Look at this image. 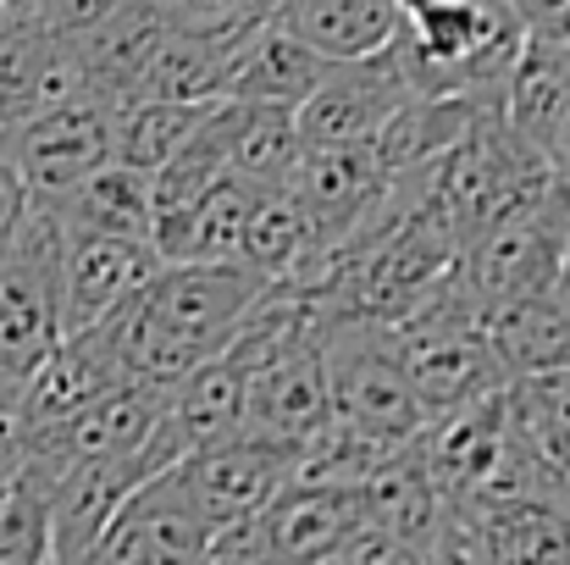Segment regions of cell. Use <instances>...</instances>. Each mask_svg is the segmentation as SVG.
Listing matches in <instances>:
<instances>
[{
    "label": "cell",
    "instance_id": "cell-1",
    "mask_svg": "<svg viewBox=\"0 0 570 565\" xmlns=\"http://www.w3.org/2000/svg\"><path fill=\"white\" fill-rule=\"evenodd\" d=\"M316 339H322L333 427H344L350 438L372 444L382 455L421 444L426 410H421L410 377L399 367L393 333L366 328V322H316Z\"/></svg>",
    "mask_w": 570,
    "mask_h": 565
},
{
    "label": "cell",
    "instance_id": "cell-2",
    "mask_svg": "<svg viewBox=\"0 0 570 565\" xmlns=\"http://www.w3.org/2000/svg\"><path fill=\"white\" fill-rule=\"evenodd\" d=\"M61 344V222L28 205V222L0 250V393L17 405Z\"/></svg>",
    "mask_w": 570,
    "mask_h": 565
},
{
    "label": "cell",
    "instance_id": "cell-3",
    "mask_svg": "<svg viewBox=\"0 0 570 565\" xmlns=\"http://www.w3.org/2000/svg\"><path fill=\"white\" fill-rule=\"evenodd\" d=\"M460 277L476 294V305H504V300H538V294H566L570 277V188L554 178L549 194L532 205L510 211L471 244H460Z\"/></svg>",
    "mask_w": 570,
    "mask_h": 565
},
{
    "label": "cell",
    "instance_id": "cell-4",
    "mask_svg": "<svg viewBox=\"0 0 570 565\" xmlns=\"http://www.w3.org/2000/svg\"><path fill=\"white\" fill-rule=\"evenodd\" d=\"M0 156L17 167L28 205H56L111 162V106L83 95L45 117H28L0 134Z\"/></svg>",
    "mask_w": 570,
    "mask_h": 565
},
{
    "label": "cell",
    "instance_id": "cell-5",
    "mask_svg": "<svg viewBox=\"0 0 570 565\" xmlns=\"http://www.w3.org/2000/svg\"><path fill=\"white\" fill-rule=\"evenodd\" d=\"M167 483L178 488V499L194 510V522L205 533H216L227 522H244V516L266 510L288 488V449L233 432V438H222L210 449L184 455L167 471Z\"/></svg>",
    "mask_w": 570,
    "mask_h": 565
},
{
    "label": "cell",
    "instance_id": "cell-6",
    "mask_svg": "<svg viewBox=\"0 0 570 565\" xmlns=\"http://www.w3.org/2000/svg\"><path fill=\"white\" fill-rule=\"evenodd\" d=\"M410 100V84L393 61V45L366 61H338L294 111L299 145H372L377 128Z\"/></svg>",
    "mask_w": 570,
    "mask_h": 565
},
{
    "label": "cell",
    "instance_id": "cell-7",
    "mask_svg": "<svg viewBox=\"0 0 570 565\" xmlns=\"http://www.w3.org/2000/svg\"><path fill=\"white\" fill-rule=\"evenodd\" d=\"M83 95L89 72L78 61V45L39 28L28 11H11L0 28V134Z\"/></svg>",
    "mask_w": 570,
    "mask_h": 565
},
{
    "label": "cell",
    "instance_id": "cell-8",
    "mask_svg": "<svg viewBox=\"0 0 570 565\" xmlns=\"http://www.w3.org/2000/svg\"><path fill=\"white\" fill-rule=\"evenodd\" d=\"M382 188H387V173L377 167L372 145H299L283 178V194L299 205V216L327 250L361 227V216L377 205Z\"/></svg>",
    "mask_w": 570,
    "mask_h": 565
},
{
    "label": "cell",
    "instance_id": "cell-9",
    "mask_svg": "<svg viewBox=\"0 0 570 565\" xmlns=\"http://www.w3.org/2000/svg\"><path fill=\"white\" fill-rule=\"evenodd\" d=\"M156 272H161V255L139 238L61 227V339L122 311Z\"/></svg>",
    "mask_w": 570,
    "mask_h": 565
},
{
    "label": "cell",
    "instance_id": "cell-10",
    "mask_svg": "<svg viewBox=\"0 0 570 565\" xmlns=\"http://www.w3.org/2000/svg\"><path fill=\"white\" fill-rule=\"evenodd\" d=\"M482 565H570V510L560 494H476L454 505Z\"/></svg>",
    "mask_w": 570,
    "mask_h": 565
},
{
    "label": "cell",
    "instance_id": "cell-11",
    "mask_svg": "<svg viewBox=\"0 0 570 565\" xmlns=\"http://www.w3.org/2000/svg\"><path fill=\"white\" fill-rule=\"evenodd\" d=\"M117 388H128V372L117 361V344H111L106 322H95L83 333H67L50 350V361L33 372V382L22 388V399H17V432L28 438V432L61 427V421H72L78 410L100 405Z\"/></svg>",
    "mask_w": 570,
    "mask_h": 565
},
{
    "label": "cell",
    "instance_id": "cell-12",
    "mask_svg": "<svg viewBox=\"0 0 570 565\" xmlns=\"http://www.w3.org/2000/svg\"><path fill=\"white\" fill-rule=\"evenodd\" d=\"M366 527L361 488H283L255 510V538L266 565H322Z\"/></svg>",
    "mask_w": 570,
    "mask_h": 565
},
{
    "label": "cell",
    "instance_id": "cell-13",
    "mask_svg": "<svg viewBox=\"0 0 570 565\" xmlns=\"http://www.w3.org/2000/svg\"><path fill=\"white\" fill-rule=\"evenodd\" d=\"M272 22L299 39L311 56H322L327 67L338 61H366L382 56L399 39V6L393 0H277Z\"/></svg>",
    "mask_w": 570,
    "mask_h": 565
},
{
    "label": "cell",
    "instance_id": "cell-14",
    "mask_svg": "<svg viewBox=\"0 0 570 565\" xmlns=\"http://www.w3.org/2000/svg\"><path fill=\"white\" fill-rule=\"evenodd\" d=\"M482 333H488V350H493L504 382L566 372L570 367V300L566 294H538V300L488 305Z\"/></svg>",
    "mask_w": 570,
    "mask_h": 565
},
{
    "label": "cell",
    "instance_id": "cell-15",
    "mask_svg": "<svg viewBox=\"0 0 570 565\" xmlns=\"http://www.w3.org/2000/svg\"><path fill=\"white\" fill-rule=\"evenodd\" d=\"M327 61L311 56L299 39H288L272 17L238 45L233 56V72H227V89L222 100H238V106H277V111H299L305 95L322 84Z\"/></svg>",
    "mask_w": 570,
    "mask_h": 565
},
{
    "label": "cell",
    "instance_id": "cell-16",
    "mask_svg": "<svg viewBox=\"0 0 570 565\" xmlns=\"http://www.w3.org/2000/svg\"><path fill=\"white\" fill-rule=\"evenodd\" d=\"M482 111H493V106L460 100V95H410V100L377 128L372 156H377V167L387 178L438 167V162L471 134V123H476Z\"/></svg>",
    "mask_w": 570,
    "mask_h": 565
},
{
    "label": "cell",
    "instance_id": "cell-17",
    "mask_svg": "<svg viewBox=\"0 0 570 565\" xmlns=\"http://www.w3.org/2000/svg\"><path fill=\"white\" fill-rule=\"evenodd\" d=\"M244 421V367L233 350L210 355L205 367H194L184 382L167 388L161 405V432L178 444V455L210 449L222 438H233Z\"/></svg>",
    "mask_w": 570,
    "mask_h": 565
},
{
    "label": "cell",
    "instance_id": "cell-18",
    "mask_svg": "<svg viewBox=\"0 0 570 565\" xmlns=\"http://www.w3.org/2000/svg\"><path fill=\"white\" fill-rule=\"evenodd\" d=\"M67 233H106V238H139L150 244V178L134 167L106 162L100 173H89L72 194H61L56 205H45Z\"/></svg>",
    "mask_w": 570,
    "mask_h": 565
},
{
    "label": "cell",
    "instance_id": "cell-19",
    "mask_svg": "<svg viewBox=\"0 0 570 565\" xmlns=\"http://www.w3.org/2000/svg\"><path fill=\"white\" fill-rule=\"evenodd\" d=\"M210 106H178V100H128V106H117L111 111V162L156 178L194 139V128L205 123Z\"/></svg>",
    "mask_w": 570,
    "mask_h": 565
},
{
    "label": "cell",
    "instance_id": "cell-20",
    "mask_svg": "<svg viewBox=\"0 0 570 565\" xmlns=\"http://www.w3.org/2000/svg\"><path fill=\"white\" fill-rule=\"evenodd\" d=\"M294 156H299L294 111L238 106V128H233V145H227V178H238V184H249V188H283Z\"/></svg>",
    "mask_w": 570,
    "mask_h": 565
},
{
    "label": "cell",
    "instance_id": "cell-21",
    "mask_svg": "<svg viewBox=\"0 0 570 565\" xmlns=\"http://www.w3.org/2000/svg\"><path fill=\"white\" fill-rule=\"evenodd\" d=\"M277 0H156V11L167 17V28L178 33H233V28H255L272 17Z\"/></svg>",
    "mask_w": 570,
    "mask_h": 565
},
{
    "label": "cell",
    "instance_id": "cell-22",
    "mask_svg": "<svg viewBox=\"0 0 570 565\" xmlns=\"http://www.w3.org/2000/svg\"><path fill=\"white\" fill-rule=\"evenodd\" d=\"M117 6H122V0H33V6H22V11H28L39 28L61 33V39H83V33L100 28Z\"/></svg>",
    "mask_w": 570,
    "mask_h": 565
},
{
    "label": "cell",
    "instance_id": "cell-23",
    "mask_svg": "<svg viewBox=\"0 0 570 565\" xmlns=\"http://www.w3.org/2000/svg\"><path fill=\"white\" fill-rule=\"evenodd\" d=\"M28 222V188L17 178V167L0 156V250L17 238V227Z\"/></svg>",
    "mask_w": 570,
    "mask_h": 565
},
{
    "label": "cell",
    "instance_id": "cell-24",
    "mask_svg": "<svg viewBox=\"0 0 570 565\" xmlns=\"http://www.w3.org/2000/svg\"><path fill=\"white\" fill-rule=\"evenodd\" d=\"M521 22L543 39H570V0H510Z\"/></svg>",
    "mask_w": 570,
    "mask_h": 565
},
{
    "label": "cell",
    "instance_id": "cell-25",
    "mask_svg": "<svg viewBox=\"0 0 570 565\" xmlns=\"http://www.w3.org/2000/svg\"><path fill=\"white\" fill-rule=\"evenodd\" d=\"M22 466V449H11V444H0V488L11 483V471Z\"/></svg>",
    "mask_w": 570,
    "mask_h": 565
},
{
    "label": "cell",
    "instance_id": "cell-26",
    "mask_svg": "<svg viewBox=\"0 0 570 565\" xmlns=\"http://www.w3.org/2000/svg\"><path fill=\"white\" fill-rule=\"evenodd\" d=\"M6 17H11V6H6V0H0V28H6Z\"/></svg>",
    "mask_w": 570,
    "mask_h": 565
},
{
    "label": "cell",
    "instance_id": "cell-27",
    "mask_svg": "<svg viewBox=\"0 0 570 565\" xmlns=\"http://www.w3.org/2000/svg\"><path fill=\"white\" fill-rule=\"evenodd\" d=\"M6 6H11V11H22V6H33V0H6Z\"/></svg>",
    "mask_w": 570,
    "mask_h": 565
}]
</instances>
